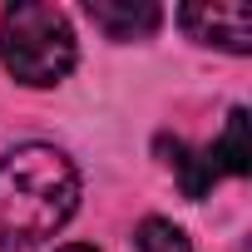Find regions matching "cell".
<instances>
[{
	"instance_id": "obj_1",
	"label": "cell",
	"mask_w": 252,
	"mask_h": 252,
	"mask_svg": "<svg viewBox=\"0 0 252 252\" xmlns=\"http://www.w3.org/2000/svg\"><path fill=\"white\" fill-rule=\"evenodd\" d=\"M79 208V168L55 144H20L0 158V252L55 237Z\"/></svg>"
},
{
	"instance_id": "obj_6",
	"label": "cell",
	"mask_w": 252,
	"mask_h": 252,
	"mask_svg": "<svg viewBox=\"0 0 252 252\" xmlns=\"http://www.w3.org/2000/svg\"><path fill=\"white\" fill-rule=\"evenodd\" d=\"M208 163L218 168V173H247L252 168V139H247V109H232L227 114V124H222V134L213 139V149H208Z\"/></svg>"
},
{
	"instance_id": "obj_8",
	"label": "cell",
	"mask_w": 252,
	"mask_h": 252,
	"mask_svg": "<svg viewBox=\"0 0 252 252\" xmlns=\"http://www.w3.org/2000/svg\"><path fill=\"white\" fill-rule=\"evenodd\" d=\"M55 252H99V247H89V242H64V247H55Z\"/></svg>"
},
{
	"instance_id": "obj_4",
	"label": "cell",
	"mask_w": 252,
	"mask_h": 252,
	"mask_svg": "<svg viewBox=\"0 0 252 252\" xmlns=\"http://www.w3.org/2000/svg\"><path fill=\"white\" fill-rule=\"evenodd\" d=\"M84 15L109 40H149L163 25V10L154 5V0H89Z\"/></svg>"
},
{
	"instance_id": "obj_5",
	"label": "cell",
	"mask_w": 252,
	"mask_h": 252,
	"mask_svg": "<svg viewBox=\"0 0 252 252\" xmlns=\"http://www.w3.org/2000/svg\"><path fill=\"white\" fill-rule=\"evenodd\" d=\"M158 149L168 154L163 163L173 168V178L183 183V193L198 203V198H208V188L218 183V168L208 163V149H188L183 139H158Z\"/></svg>"
},
{
	"instance_id": "obj_3",
	"label": "cell",
	"mask_w": 252,
	"mask_h": 252,
	"mask_svg": "<svg viewBox=\"0 0 252 252\" xmlns=\"http://www.w3.org/2000/svg\"><path fill=\"white\" fill-rule=\"evenodd\" d=\"M178 25L198 45H218L227 55H247L252 50V10L247 5H183Z\"/></svg>"
},
{
	"instance_id": "obj_7",
	"label": "cell",
	"mask_w": 252,
	"mask_h": 252,
	"mask_svg": "<svg viewBox=\"0 0 252 252\" xmlns=\"http://www.w3.org/2000/svg\"><path fill=\"white\" fill-rule=\"evenodd\" d=\"M139 247L144 252H193V242L183 237V227H173L168 218H144L139 222Z\"/></svg>"
},
{
	"instance_id": "obj_2",
	"label": "cell",
	"mask_w": 252,
	"mask_h": 252,
	"mask_svg": "<svg viewBox=\"0 0 252 252\" xmlns=\"http://www.w3.org/2000/svg\"><path fill=\"white\" fill-rule=\"evenodd\" d=\"M79 60L69 15L45 0H20L0 15V64H5L20 84L50 89L60 84Z\"/></svg>"
}]
</instances>
